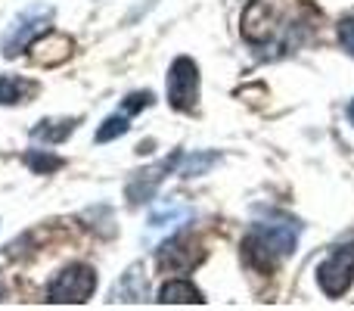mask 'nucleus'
<instances>
[{
	"label": "nucleus",
	"mask_w": 354,
	"mask_h": 311,
	"mask_svg": "<svg viewBox=\"0 0 354 311\" xmlns=\"http://www.w3.org/2000/svg\"><path fill=\"white\" fill-rule=\"evenodd\" d=\"M50 22H53V6L37 3V6L22 10L16 19H12V25L6 28V35H3V44H0L3 56H10V60L12 56H19L37 37V31H41L44 25H50Z\"/></svg>",
	"instance_id": "3"
},
{
	"label": "nucleus",
	"mask_w": 354,
	"mask_h": 311,
	"mask_svg": "<svg viewBox=\"0 0 354 311\" xmlns=\"http://www.w3.org/2000/svg\"><path fill=\"white\" fill-rule=\"evenodd\" d=\"M202 256H205V252L199 249V243H196L193 237H174V240H168V243L159 249L156 265H159V271L180 274V271L196 268V265L202 262Z\"/></svg>",
	"instance_id": "6"
},
{
	"label": "nucleus",
	"mask_w": 354,
	"mask_h": 311,
	"mask_svg": "<svg viewBox=\"0 0 354 311\" xmlns=\"http://www.w3.org/2000/svg\"><path fill=\"white\" fill-rule=\"evenodd\" d=\"M37 94V85L28 78H19V75H3L0 78V106H16L25 103L28 97Z\"/></svg>",
	"instance_id": "10"
},
{
	"label": "nucleus",
	"mask_w": 354,
	"mask_h": 311,
	"mask_svg": "<svg viewBox=\"0 0 354 311\" xmlns=\"http://www.w3.org/2000/svg\"><path fill=\"white\" fill-rule=\"evenodd\" d=\"M143 296H147V283H143V277H140V268H131L128 274L122 277V283H118L115 299L118 302H140Z\"/></svg>",
	"instance_id": "12"
},
{
	"label": "nucleus",
	"mask_w": 354,
	"mask_h": 311,
	"mask_svg": "<svg viewBox=\"0 0 354 311\" xmlns=\"http://www.w3.org/2000/svg\"><path fill=\"white\" fill-rule=\"evenodd\" d=\"M159 302L162 305H202L205 299L189 281H168L159 290Z\"/></svg>",
	"instance_id": "9"
},
{
	"label": "nucleus",
	"mask_w": 354,
	"mask_h": 311,
	"mask_svg": "<svg viewBox=\"0 0 354 311\" xmlns=\"http://www.w3.org/2000/svg\"><path fill=\"white\" fill-rule=\"evenodd\" d=\"M31 50V62H37V66L44 69H53L59 66V62H66L68 56H72L75 44L68 35H59V31H44V35H37L35 41L28 44Z\"/></svg>",
	"instance_id": "7"
},
{
	"label": "nucleus",
	"mask_w": 354,
	"mask_h": 311,
	"mask_svg": "<svg viewBox=\"0 0 354 311\" xmlns=\"http://www.w3.org/2000/svg\"><path fill=\"white\" fill-rule=\"evenodd\" d=\"M128 131V116H112L103 122V128L97 131V143H106V141H115Z\"/></svg>",
	"instance_id": "14"
},
{
	"label": "nucleus",
	"mask_w": 354,
	"mask_h": 311,
	"mask_svg": "<svg viewBox=\"0 0 354 311\" xmlns=\"http://www.w3.org/2000/svg\"><path fill=\"white\" fill-rule=\"evenodd\" d=\"M214 162V156H196V159H187V165L180 168V175H187V177H193V175H199L202 168H208V165Z\"/></svg>",
	"instance_id": "17"
},
{
	"label": "nucleus",
	"mask_w": 354,
	"mask_h": 311,
	"mask_svg": "<svg viewBox=\"0 0 354 311\" xmlns=\"http://www.w3.org/2000/svg\"><path fill=\"white\" fill-rule=\"evenodd\" d=\"M183 218H187V208L168 206V208H159V212H153V218H149V227H153V231H162V227H171V221H183Z\"/></svg>",
	"instance_id": "15"
},
{
	"label": "nucleus",
	"mask_w": 354,
	"mask_h": 311,
	"mask_svg": "<svg viewBox=\"0 0 354 311\" xmlns=\"http://www.w3.org/2000/svg\"><path fill=\"white\" fill-rule=\"evenodd\" d=\"M180 153H171L168 159H162V162H156V165H149V168H143L140 175L134 177V181L128 184V202L131 206H140V202H147L149 196L156 193V187L162 184V177L168 175V171L174 168L177 162H180Z\"/></svg>",
	"instance_id": "8"
},
{
	"label": "nucleus",
	"mask_w": 354,
	"mask_h": 311,
	"mask_svg": "<svg viewBox=\"0 0 354 311\" xmlns=\"http://www.w3.org/2000/svg\"><path fill=\"white\" fill-rule=\"evenodd\" d=\"M72 131H75V118H59V122H56V118H44V122L31 131V137L47 141V143H59V141H66Z\"/></svg>",
	"instance_id": "11"
},
{
	"label": "nucleus",
	"mask_w": 354,
	"mask_h": 311,
	"mask_svg": "<svg viewBox=\"0 0 354 311\" xmlns=\"http://www.w3.org/2000/svg\"><path fill=\"white\" fill-rule=\"evenodd\" d=\"M348 118H351V125H354V100H351V106H348Z\"/></svg>",
	"instance_id": "19"
},
{
	"label": "nucleus",
	"mask_w": 354,
	"mask_h": 311,
	"mask_svg": "<svg viewBox=\"0 0 354 311\" xmlns=\"http://www.w3.org/2000/svg\"><path fill=\"white\" fill-rule=\"evenodd\" d=\"M25 165H28L35 175H50V171H56L62 165L59 156H50V153H41V150H35V153H25Z\"/></svg>",
	"instance_id": "13"
},
{
	"label": "nucleus",
	"mask_w": 354,
	"mask_h": 311,
	"mask_svg": "<svg viewBox=\"0 0 354 311\" xmlns=\"http://www.w3.org/2000/svg\"><path fill=\"white\" fill-rule=\"evenodd\" d=\"M299 227L292 221H274V224H255L243 240V256L255 271H274L289 252H295Z\"/></svg>",
	"instance_id": "1"
},
{
	"label": "nucleus",
	"mask_w": 354,
	"mask_h": 311,
	"mask_svg": "<svg viewBox=\"0 0 354 311\" xmlns=\"http://www.w3.org/2000/svg\"><path fill=\"white\" fill-rule=\"evenodd\" d=\"M97 290V274L91 265H72V268L59 271L47 287V302H59V305H81L87 302Z\"/></svg>",
	"instance_id": "2"
},
{
	"label": "nucleus",
	"mask_w": 354,
	"mask_h": 311,
	"mask_svg": "<svg viewBox=\"0 0 354 311\" xmlns=\"http://www.w3.org/2000/svg\"><path fill=\"white\" fill-rule=\"evenodd\" d=\"M149 103H153V97H149L147 91H143V94H131L128 103H124V112H140L143 106H149Z\"/></svg>",
	"instance_id": "18"
},
{
	"label": "nucleus",
	"mask_w": 354,
	"mask_h": 311,
	"mask_svg": "<svg viewBox=\"0 0 354 311\" xmlns=\"http://www.w3.org/2000/svg\"><path fill=\"white\" fill-rule=\"evenodd\" d=\"M168 103L177 112H193L199 103V69L189 56H177L168 69Z\"/></svg>",
	"instance_id": "4"
},
{
	"label": "nucleus",
	"mask_w": 354,
	"mask_h": 311,
	"mask_svg": "<svg viewBox=\"0 0 354 311\" xmlns=\"http://www.w3.org/2000/svg\"><path fill=\"white\" fill-rule=\"evenodd\" d=\"M339 41H342V47L354 56V16H345L342 22H339Z\"/></svg>",
	"instance_id": "16"
},
{
	"label": "nucleus",
	"mask_w": 354,
	"mask_h": 311,
	"mask_svg": "<svg viewBox=\"0 0 354 311\" xmlns=\"http://www.w3.org/2000/svg\"><path fill=\"white\" fill-rule=\"evenodd\" d=\"M351 281H354V243L339 246L330 258H324L317 265V283L330 299L342 296L351 287Z\"/></svg>",
	"instance_id": "5"
}]
</instances>
